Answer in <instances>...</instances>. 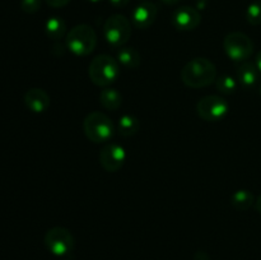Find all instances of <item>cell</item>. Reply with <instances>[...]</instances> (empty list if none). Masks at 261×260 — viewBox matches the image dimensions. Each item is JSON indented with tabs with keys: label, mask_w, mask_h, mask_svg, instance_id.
I'll return each mask as SVG.
<instances>
[{
	"label": "cell",
	"mask_w": 261,
	"mask_h": 260,
	"mask_svg": "<svg viewBox=\"0 0 261 260\" xmlns=\"http://www.w3.org/2000/svg\"><path fill=\"white\" fill-rule=\"evenodd\" d=\"M181 79L190 88L211 86L217 79V68L206 58L191 59L181 70Z\"/></svg>",
	"instance_id": "obj_1"
},
{
	"label": "cell",
	"mask_w": 261,
	"mask_h": 260,
	"mask_svg": "<svg viewBox=\"0 0 261 260\" xmlns=\"http://www.w3.org/2000/svg\"><path fill=\"white\" fill-rule=\"evenodd\" d=\"M89 79L98 87H109L120 75V64L116 59L102 54L91 61L88 68Z\"/></svg>",
	"instance_id": "obj_2"
},
{
	"label": "cell",
	"mask_w": 261,
	"mask_h": 260,
	"mask_svg": "<svg viewBox=\"0 0 261 260\" xmlns=\"http://www.w3.org/2000/svg\"><path fill=\"white\" fill-rule=\"evenodd\" d=\"M66 48L76 56H86L93 53L97 45V35L88 24L74 25L65 37Z\"/></svg>",
	"instance_id": "obj_3"
},
{
	"label": "cell",
	"mask_w": 261,
	"mask_h": 260,
	"mask_svg": "<svg viewBox=\"0 0 261 260\" xmlns=\"http://www.w3.org/2000/svg\"><path fill=\"white\" fill-rule=\"evenodd\" d=\"M84 134L91 142H109L115 134V125L106 114L101 111H93L86 116L83 121Z\"/></svg>",
	"instance_id": "obj_4"
},
{
	"label": "cell",
	"mask_w": 261,
	"mask_h": 260,
	"mask_svg": "<svg viewBox=\"0 0 261 260\" xmlns=\"http://www.w3.org/2000/svg\"><path fill=\"white\" fill-rule=\"evenodd\" d=\"M103 36L112 47H124L132 37V23L122 14L110 15L103 24Z\"/></svg>",
	"instance_id": "obj_5"
},
{
	"label": "cell",
	"mask_w": 261,
	"mask_h": 260,
	"mask_svg": "<svg viewBox=\"0 0 261 260\" xmlns=\"http://www.w3.org/2000/svg\"><path fill=\"white\" fill-rule=\"evenodd\" d=\"M223 48L231 60L244 63L254 53V42L244 32H231L224 37Z\"/></svg>",
	"instance_id": "obj_6"
},
{
	"label": "cell",
	"mask_w": 261,
	"mask_h": 260,
	"mask_svg": "<svg viewBox=\"0 0 261 260\" xmlns=\"http://www.w3.org/2000/svg\"><path fill=\"white\" fill-rule=\"evenodd\" d=\"M45 245L51 254L56 256H65L73 251L75 240L65 227H53L46 232Z\"/></svg>",
	"instance_id": "obj_7"
},
{
	"label": "cell",
	"mask_w": 261,
	"mask_h": 260,
	"mask_svg": "<svg viewBox=\"0 0 261 260\" xmlns=\"http://www.w3.org/2000/svg\"><path fill=\"white\" fill-rule=\"evenodd\" d=\"M229 106L226 99L219 96H205L196 105V111L200 119L205 121H221L228 114Z\"/></svg>",
	"instance_id": "obj_8"
},
{
	"label": "cell",
	"mask_w": 261,
	"mask_h": 260,
	"mask_svg": "<svg viewBox=\"0 0 261 260\" xmlns=\"http://www.w3.org/2000/svg\"><path fill=\"white\" fill-rule=\"evenodd\" d=\"M126 161V150L122 145L111 143L105 145L99 152V163L107 172H117Z\"/></svg>",
	"instance_id": "obj_9"
},
{
	"label": "cell",
	"mask_w": 261,
	"mask_h": 260,
	"mask_svg": "<svg viewBox=\"0 0 261 260\" xmlns=\"http://www.w3.org/2000/svg\"><path fill=\"white\" fill-rule=\"evenodd\" d=\"M201 22V14L196 8L189 7V5H184V7L177 8L175 12L172 13L171 17V23L173 27L178 31H193L200 24Z\"/></svg>",
	"instance_id": "obj_10"
},
{
	"label": "cell",
	"mask_w": 261,
	"mask_h": 260,
	"mask_svg": "<svg viewBox=\"0 0 261 260\" xmlns=\"http://www.w3.org/2000/svg\"><path fill=\"white\" fill-rule=\"evenodd\" d=\"M158 14V8L154 3H150L148 0L140 3L134 8L132 13L133 24L140 30L150 27L155 22V18Z\"/></svg>",
	"instance_id": "obj_11"
},
{
	"label": "cell",
	"mask_w": 261,
	"mask_h": 260,
	"mask_svg": "<svg viewBox=\"0 0 261 260\" xmlns=\"http://www.w3.org/2000/svg\"><path fill=\"white\" fill-rule=\"evenodd\" d=\"M50 96L42 88H30L24 94V103L35 114H42L50 107Z\"/></svg>",
	"instance_id": "obj_12"
},
{
	"label": "cell",
	"mask_w": 261,
	"mask_h": 260,
	"mask_svg": "<svg viewBox=\"0 0 261 260\" xmlns=\"http://www.w3.org/2000/svg\"><path fill=\"white\" fill-rule=\"evenodd\" d=\"M237 82L245 88H252L259 81L260 73L254 63L244 61L241 65L237 68Z\"/></svg>",
	"instance_id": "obj_13"
},
{
	"label": "cell",
	"mask_w": 261,
	"mask_h": 260,
	"mask_svg": "<svg viewBox=\"0 0 261 260\" xmlns=\"http://www.w3.org/2000/svg\"><path fill=\"white\" fill-rule=\"evenodd\" d=\"M99 102L106 110L116 111L122 105V94L116 88L105 87L99 93Z\"/></svg>",
	"instance_id": "obj_14"
},
{
	"label": "cell",
	"mask_w": 261,
	"mask_h": 260,
	"mask_svg": "<svg viewBox=\"0 0 261 260\" xmlns=\"http://www.w3.org/2000/svg\"><path fill=\"white\" fill-rule=\"evenodd\" d=\"M117 61L120 65L125 69H138L139 68L142 59L139 53L134 47H120L117 51Z\"/></svg>",
	"instance_id": "obj_15"
},
{
	"label": "cell",
	"mask_w": 261,
	"mask_h": 260,
	"mask_svg": "<svg viewBox=\"0 0 261 260\" xmlns=\"http://www.w3.org/2000/svg\"><path fill=\"white\" fill-rule=\"evenodd\" d=\"M45 32L51 40H61L66 33V23L60 17H50L45 23Z\"/></svg>",
	"instance_id": "obj_16"
},
{
	"label": "cell",
	"mask_w": 261,
	"mask_h": 260,
	"mask_svg": "<svg viewBox=\"0 0 261 260\" xmlns=\"http://www.w3.org/2000/svg\"><path fill=\"white\" fill-rule=\"evenodd\" d=\"M255 196L247 189H240V190L234 191L231 196V203L233 205V208H236L237 211H247L249 208H251L255 203Z\"/></svg>",
	"instance_id": "obj_17"
},
{
	"label": "cell",
	"mask_w": 261,
	"mask_h": 260,
	"mask_svg": "<svg viewBox=\"0 0 261 260\" xmlns=\"http://www.w3.org/2000/svg\"><path fill=\"white\" fill-rule=\"evenodd\" d=\"M140 129V121L134 115L125 114L119 119L117 130L122 137H132L135 135Z\"/></svg>",
	"instance_id": "obj_18"
},
{
	"label": "cell",
	"mask_w": 261,
	"mask_h": 260,
	"mask_svg": "<svg viewBox=\"0 0 261 260\" xmlns=\"http://www.w3.org/2000/svg\"><path fill=\"white\" fill-rule=\"evenodd\" d=\"M216 87L221 93L233 94L237 88V81L231 75H222L216 79Z\"/></svg>",
	"instance_id": "obj_19"
},
{
	"label": "cell",
	"mask_w": 261,
	"mask_h": 260,
	"mask_svg": "<svg viewBox=\"0 0 261 260\" xmlns=\"http://www.w3.org/2000/svg\"><path fill=\"white\" fill-rule=\"evenodd\" d=\"M245 18L251 25L261 24V0H255L246 8Z\"/></svg>",
	"instance_id": "obj_20"
},
{
	"label": "cell",
	"mask_w": 261,
	"mask_h": 260,
	"mask_svg": "<svg viewBox=\"0 0 261 260\" xmlns=\"http://www.w3.org/2000/svg\"><path fill=\"white\" fill-rule=\"evenodd\" d=\"M41 3L42 0H20V9L28 14H33L40 10Z\"/></svg>",
	"instance_id": "obj_21"
},
{
	"label": "cell",
	"mask_w": 261,
	"mask_h": 260,
	"mask_svg": "<svg viewBox=\"0 0 261 260\" xmlns=\"http://www.w3.org/2000/svg\"><path fill=\"white\" fill-rule=\"evenodd\" d=\"M47 3V5H50L51 8H63L65 5H68L71 0H45Z\"/></svg>",
	"instance_id": "obj_22"
},
{
	"label": "cell",
	"mask_w": 261,
	"mask_h": 260,
	"mask_svg": "<svg viewBox=\"0 0 261 260\" xmlns=\"http://www.w3.org/2000/svg\"><path fill=\"white\" fill-rule=\"evenodd\" d=\"M109 2L115 8H124L129 4L130 0H109Z\"/></svg>",
	"instance_id": "obj_23"
},
{
	"label": "cell",
	"mask_w": 261,
	"mask_h": 260,
	"mask_svg": "<svg viewBox=\"0 0 261 260\" xmlns=\"http://www.w3.org/2000/svg\"><path fill=\"white\" fill-rule=\"evenodd\" d=\"M255 66L257 68V70H259V73L261 74V51H259L256 55V58H255Z\"/></svg>",
	"instance_id": "obj_24"
},
{
	"label": "cell",
	"mask_w": 261,
	"mask_h": 260,
	"mask_svg": "<svg viewBox=\"0 0 261 260\" xmlns=\"http://www.w3.org/2000/svg\"><path fill=\"white\" fill-rule=\"evenodd\" d=\"M161 2L166 5H175L177 4V3H180L181 0H161Z\"/></svg>",
	"instance_id": "obj_25"
},
{
	"label": "cell",
	"mask_w": 261,
	"mask_h": 260,
	"mask_svg": "<svg viewBox=\"0 0 261 260\" xmlns=\"http://www.w3.org/2000/svg\"><path fill=\"white\" fill-rule=\"evenodd\" d=\"M255 206H256V211L261 214V194L259 198L256 199V201H255Z\"/></svg>",
	"instance_id": "obj_26"
},
{
	"label": "cell",
	"mask_w": 261,
	"mask_h": 260,
	"mask_svg": "<svg viewBox=\"0 0 261 260\" xmlns=\"http://www.w3.org/2000/svg\"><path fill=\"white\" fill-rule=\"evenodd\" d=\"M198 4H196V8H198V9H204V8L206 7V3H205V0H203V2H201V0H198Z\"/></svg>",
	"instance_id": "obj_27"
},
{
	"label": "cell",
	"mask_w": 261,
	"mask_h": 260,
	"mask_svg": "<svg viewBox=\"0 0 261 260\" xmlns=\"http://www.w3.org/2000/svg\"><path fill=\"white\" fill-rule=\"evenodd\" d=\"M88 2H91V3H99V2H102V0H88Z\"/></svg>",
	"instance_id": "obj_28"
},
{
	"label": "cell",
	"mask_w": 261,
	"mask_h": 260,
	"mask_svg": "<svg viewBox=\"0 0 261 260\" xmlns=\"http://www.w3.org/2000/svg\"><path fill=\"white\" fill-rule=\"evenodd\" d=\"M259 92H260V96H261V84H260V88H259Z\"/></svg>",
	"instance_id": "obj_29"
},
{
	"label": "cell",
	"mask_w": 261,
	"mask_h": 260,
	"mask_svg": "<svg viewBox=\"0 0 261 260\" xmlns=\"http://www.w3.org/2000/svg\"><path fill=\"white\" fill-rule=\"evenodd\" d=\"M144 2H145V0H144Z\"/></svg>",
	"instance_id": "obj_30"
}]
</instances>
